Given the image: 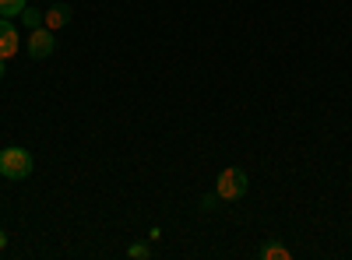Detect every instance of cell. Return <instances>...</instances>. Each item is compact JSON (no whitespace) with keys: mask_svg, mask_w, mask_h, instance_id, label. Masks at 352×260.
Masks as SVG:
<instances>
[{"mask_svg":"<svg viewBox=\"0 0 352 260\" xmlns=\"http://www.w3.org/2000/svg\"><path fill=\"white\" fill-rule=\"evenodd\" d=\"M148 253H152V250H148V243H134V246L127 250V257H134V260H144Z\"/></svg>","mask_w":352,"mask_h":260,"instance_id":"9c48e42d","label":"cell"},{"mask_svg":"<svg viewBox=\"0 0 352 260\" xmlns=\"http://www.w3.org/2000/svg\"><path fill=\"white\" fill-rule=\"evenodd\" d=\"M28 8V0H0V18H14Z\"/></svg>","mask_w":352,"mask_h":260,"instance_id":"8992f818","label":"cell"},{"mask_svg":"<svg viewBox=\"0 0 352 260\" xmlns=\"http://www.w3.org/2000/svg\"><path fill=\"white\" fill-rule=\"evenodd\" d=\"M8 246V236H4V228H0V250H4Z\"/></svg>","mask_w":352,"mask_h":260,"instance_id":"30bf717a","label":"cell"},{"mask_svg":"<svg viewBox=\"0 0 352 260\" xmlns=\"http://www.w3.org/2000/svg\"><path fill=\"white\" fill-rule=\"evenodd\" d=\"M261 257H264V260H289V250H285L282 243H268V246L261 250Z\"/></svg>","mask_w":352,"mask_h":260,"instance_id":"52a82bcc","label":"cell"},{"mask_svg":"<svg viewBox=\"0 0 352 260\" xmlns=\"http://www.w3.org/2000/svg\"><path fill=\"white\" fill-rule=\"evenodd\" d=\"M21 21H25L28 28H39V25H43V11H36V8H25V11H21Z\"/></svg>","mask_w":352,"mask_h":260,"instance_id":"ba28073f","label":"cell"},{"mask_svg":"<svg viewBox=\"0 0 352 260\" xmlns=\"http://www.w3.org/2000/svg\"><path fill=\"white\" fill-rule=\"evenodd\" d=\"M247 193V172L243 169H222L219 172V183H215V197H222V200H240Z\"/></svg>","mask_w":352,"mask_h":260,"instance_id":"7a4b0ae2","label":"cell"},{"mask_svg":"<svg viewBox=\"0 0 352 260\" xmlns=\"http://www.w3.org/2000/svg\"><path fill=\"white\" fill-rule=\"evenodd\" d=\"M67 21H71V8L67 4H53L50 11H43V25L53 28V32H56V28H64Z\"/></svg>","mask_w":352,"mask_h":260,"instance_id":"5b68a950","label":"cell"},{"mask_svg":"<svg viewBox=\"0 0 352 260\" xmlns=\"http://www.w3.org/2000/svg\"><path fill=\"white\" fill-rule=\"evenodd\" d=\"M21 49V36L11 25V18H0V60H11V56Z\"/></svg>","mask_w":352,"mask_h":260,"instance_id":"277c9868","label":"cell"},{"mask_svg":"<svg viewBox=\"0 0 352 260\" xmlns=\"http://www.w3.org/2000/svg\"><path fill=\"white\" fill-rule=\"evenodd\" d=\"M32 155H28L25 148H4V152H0V176H4V180H28V176H32Z\"/></svg>","mask_w":352,"mask_h":260,"instance_id":"6da1fadb","label":"cell"},{"mask_svg":"<svg viewBox=\"0 0 352 260\" xmlns=\"http://www.w3.org/2000/svg\"><path fill=\"white\" fill-rule=\"evenodd\" d=\"M56 49V36H53V28H46V25H39V28H32V36H28V56L32 60H46V56Z\"/></svg>","mask_w":352,"mask_h":260,"instance_id":"3957f363","label":"cell"},{"mask_svg":"<svg viewBox=\"0 0 352 260\" xmlns=\"http://www.w3.org/2000/svg\"><path fill=\"white\" fill-rule=\"evenodd\" d=\"M4 64H8V60H0V78H4Z\"/></svg>","mask_w":352,"mask_h":260,"instance_id":"8fae6325","label":"cell"}]
</instances>
